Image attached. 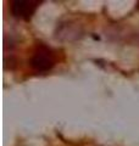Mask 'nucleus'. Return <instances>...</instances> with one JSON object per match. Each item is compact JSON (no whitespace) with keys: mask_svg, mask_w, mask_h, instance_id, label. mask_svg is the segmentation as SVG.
Here are the masks:
<instances>
[{"mask_svg":"<svg viewBox=\"0 0 139 146\" xmlns=\"http://www.w3.org/2000/svg\"><path fill=\"white\" fill-rule=\"evenodd\" d=\"M55 65V55L48 46L45 45H39L34 50L29 60V66L33 68L35 72H46L51 70Z\"/></svg>","mask_w":139,"mask_h":146,"instance_id":"1","label":"nucleus"},{"mask_svg":"<svg viewBox=\"0 0 139 146\" xmlns=\"http://www.w3.org/2000/svg\"><path fill=\"white\" fill-rule=\"evenodd\" d=\"M39 1L37 0H13L11 3V13L17 18L29 20L35 12Z\"/></svg>","mask_w":139,"mask_h":146,"instance_id":"2","label":"nucleus"}]
</instances>
